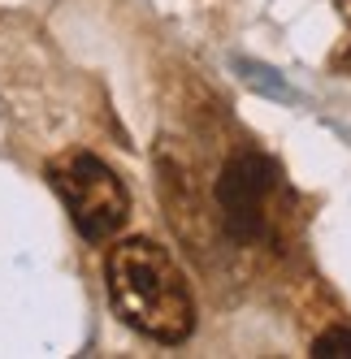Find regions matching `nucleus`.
I'll return each instance as SVG.
<instances>
[{
    "label": "nucleus",
    "instance_id": "obj_2",
    "mask_svg": "<svg viewBox=\"0 0 351 359\" xmlns=\"http://www.w3.org/2000/svg\"><path fill=\"white\" fill-rule=\"evenodd\" d=\"M48 182L61 195L74 229L87 243L113 238L131 217V195L121 187V177L91 151H65L61 161L48 165Z\"/></svg>",
    "mask_w": 351,
    "mask_h": 359
},
{
    "label": "nucleus",
    "instance_id": "obj_6",
    "mask_svg": "<svg viewBox=\"0 0 351 359\" xmlns=\"http://www.w3.org/2000/svg\"><path fill=\"white\" fill-rule=\"evenodd\" d=\"M338 13L347 18V27H351V0H338Z\"/></svg>",
    "mask_w": 351,
    "mask_h": 359
},
{
    "label": "nucleus",
    "instance_id": "obj_1",
    "mask_svg": "<svg viewBox=\"0 0 351 359\" xmlns=\"http://www.w3.org/2000/svg\"><path fill=\"white\" fill-rule=\"evenodd\" d=\"M113 312L152 342H187L195 329V299L173 255L152 238H126L105 260Z\"/></svg>",
    "mask_w": 351,
    "mask_h": 359
},
{
    "label": "nucleus",
    "instance_id": "obj_5",
    "mask_svg": "<svg viewBox=\"0 0 351 359\" xmlns=\"http://www.w3.org/2000/svg\"><path fill=\"white\" fill-rule=\"evenodd\" d=\"M334 69H343V74H351V48H347V53H338V57H334Z\"/></svg>",
    "mask_w": 351,
    "mask_h": 359
},
{
    "label": "nucleus",
    "instance_id": "obj_4",
    "mask_svg": "<svg viewBox=\"0 0 351 359\" xmlns=\"http://www.w3.org/2000/svg\"><path fill=\"white\" fill-rule=\"evenodd\" d=\"M312 355H317V359H351V329H347V325L325 329L321 338L312 342Z\"/></svg>",
    "mask_w": 351,
    "mask_h": 359
},
{
    "label": "nucleus",
    "instance_id": "obj_3",
    "mask_svg": "<svg viewBox=\"0 0 351 359\" xmlns=\"http://www.w3.org/2000/svg\"><path fill=\"white\" fill-rule=\"evenodd\" d=\"M273 191H278V169L260 151H239L225 161L217 177V208L234 243H260L269 234Z\"/></svg>",
    "mask_w": 351,
    "mask_h": 359
}]
</instances>
